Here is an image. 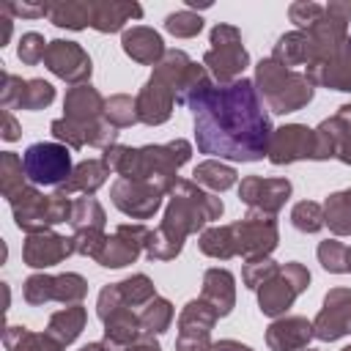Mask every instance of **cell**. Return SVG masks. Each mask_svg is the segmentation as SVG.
<instances>
[{
  "mask_svg": "<svg viewBox=\"0 0 351 351\" xmlns=\"http://www.w3.org/2000/svg\"><path fill=\"white\" fill-rule=\"evenodd\" d=\"M250 55L241 44V33L233 25L219 22L211 30V49L203 55V66L217 80V85H228L241 80V71L247 69Z\"/></svg>",
  "mask_w": 351,
  "mask_h": 351,
  "instance_id": "obj_7",
  "label": "cell"
},
{
  "mask_svg": "<svg viewBox=\"0 0 351 351\" xmlns=\"http://www.w3.org/2000/svg\"><path fill=\"white\" fill-rule=\"evenodd\" d=\"M88 293V282L85 277L74 274V271H66V274H55L52 280V302H60V304H80Z\"/></svg>",
  "mask_w": 351,
  "mask_h": 351,
  "instance_id": "obj_38",
  "label": "cell"
},
{
  "mask_svg": "<svg viewBox=\"0 0 351 351\" xmlns=\"http://www.w3.org/2000/svg\"><path fill=\"white\" fill-rule=\"evenodd\" d=\"M0 134H3V140H8V143L19 137V123H16V118H14L11 110H3V129H0Z\"/></svg>",
  "mask_w": 351,
  "mask_h": 351,
  "instance_id": "obj_51",
  "label": "cell"
},
{
  "mask_svg": "<svg viewBox=\"0 0 351 351\" xmlns=\"http://www.w3.org/2000/svg\"><path fill=\"white\" fill-rule=\"evenodd\" d=\"M200 299H203L206 304H211L219 318L228 315V313L233 310V304H236V280H233V274H230L228 269H219V266L208 269V271L203 274Z\"/></svg>",
  "mask_w": 351,
  "mask_h": 351,
  "instance_id": "obj_22",
  "label": "cell"
},
{
  "mask_svg": "<svg viewBox=\"0 0 351 351\" xmlns=\"http://www.w3.org/2000/svg\"><path fill=\"white\" fill-rule=\"evenodd\" d=\"M55 99V88L47 80H25L16 107L19 110H44Z\"/></svg>",
  "mask_w": 351,
  "mask_h": 351,
  "instance_id": "obj_41",
  "label": "cell"
},
{
  "mask_svg": "<svg viewBox=\"0 0 351 351\" xmlns=\"http://www.w3.org/2000/svg\"><path fill=\"white\" fill-rule=\"evenodd\" d=\"M121 47L132 60H137L143 66H156L167 52L162 36L154 27H145V25H134V27L123 30Z\"/></svg>",
  "mask_w": 351,
  "mask_h": 351,
  "instance_id": "obj_21",
  "label": "cell"
},
{
  "mask_svg": "<svg viewBox=\"0 0 351 351\" xmlns=\"http://www.w3.org/2000/svg\"><path fill=\"white\" fill-rule=\"evenodd\" d=\"M80 351H112V348H110V346L101 340V343H88V346H82Z\"/></svg>",
  "mask_w": 351,
  "mask_h": 351,
  "instance_id": "obj_55",
  "label": "cell"
},
{
  "mask_svg": "<svg viewBox=\"0 0 351 351\" xmlns=\"http://www.w3.org/2000/svg\"><path fill=\"white\" fill-rule=\"evenodd\" d=\"M192 176H195V184H200V186H206V189H211V192H225V189H230L233 184H236V170L230 167V165H222L219 159H206V162H200L195 170H192Z\"/></svg>",
  "mask_w": 351,
  "mask_h": 351,
  "instance_id": "obj_29",
  "label": "cell"
},
{
  "mask_svg": "<svg viewBox=\"0 0 351 351\" xmlns=\"http://www.w3.org/2000/svg\"><path fill=\"white\" fill-rule=\"evenodd\" d=\"M313 335L329 343L351 335V288H332L324 296V307L313 321Z\"/></svg>",
  "mask_w": 351,
  "mask_h": 351,
  "instance_id": "obj_15",
  "label": "cell"
},
{
  "mask_svg": "<svg viewBox=\"0 0 351 351\" xmlns=\"http://www.w3.org/2000/svg\"><path fill=\"white\" fill-rule=\"evenodd\" d=\"M324 219L335 236H348L351 233V189L335 192L324 203Z\"/></svg>",
  "mask_w": 351,
  "mask_h": 351,
  "instance_id": "obj_32",
  "label": "cell"
},
{
  "mask_svg": "<svg viewBox=\"0 0 351 351\" xmlns=\"http://www.w3.org/2000/svg\"><path fill=\"white\" fill-rule=\"evenodd\" d=\"M110 176V167L104 165V159H85L80 165H74L71 176L58 186L55 195L60 197H71L74 192H82V195H93Z\"/></svg>",
  "mask_w": 351,
  "mask_h": 351,
  "instance_id": "obj_23",
  "label": "cell"
},
{
  "mask_svg": "<svg viewBox=\"0 0 351 351\" xmlns=\"http://www.w3.org/2000/svg\"><path fill=\"white\" fill-rule=\"evenodd\" d=\"M192 145L186 140H170L165 145H143V148H129V145H110L104 151V165L115 170L121 178H134L145 181L162 195L176 186V170L189 162Z\"/></svg>",
  "mask_w": 351,
  "mask_h": 351,
  "instance_id": "obj_3",
  "label": "cell"
},
{
  "mask_svg": "<svg viewBox=\"0 0 351 351\" xmlns=\"http://www.w3.org/2000/svg\"><path fill=\"white\" fill-rule=\"evenodd\" d=\"M143 337L140 329V315L132 313V307H118L104 318V343L112 351H123L126 346L137 343Z\"/></svg>",
  "mask_w": 351,
  "mask_h": 351,
  "instance_id": "obj_24",
  "label": "cell"
},
{
  "mask_svg": "<svg viewBox=\"0 0 351 351\" xmlns=\"http://www.w3.org/2000/svg\"><path fill=\"white\" fill-rule=\"evenodd\" d=\"M176 351H211V340H208V335L178 332V337H176Z\"/></svg>",
  "mask_w": 351,
  "mask_h": 351,
  "instance_id": "obj_49",
  "label": "cell"
},
{
  "mask_svg": "<svg viewBox=\"0 0 351 351\" xmlns=\"http://www.w3.org/2000/svg\"><path fill=\"white\" fill-rule=\"evenodd\" d=\"M310 285V271L307 266L296 263V261H288L277 269V274L271 280H266L261 288H258V304H261V313L269 315V318H280L285 315V310L293 304V299Z\"/></svg>",
  "mask_w": 351,
  "mask_h": 351,
  "instance_id": "obj_8",
  "label": "cell"
},
{
  "mask_svg": "<svg viewBox=\"0 0 351 351\" xmlns=\"http://www.w3.org/2000/svg\"><path fill=\"white\" fill-rule=\"evenodd\" d=\"M104 208L99 206L96 197L85 195V197H77L74 200V208H71V228L74 230H88V228H101L104 230Z\"/></svg>",
  "mask_w": 351,
  "mask_h": 351,
  "instance_id": "obj_37",
  "label": "cell"
},
{
  "mask_svg": "<svg viewBox=\"0 0 351 351\" xmlns=\"http://www.w3.org/2000/svg\"><path fill=\"white\" fill-rule=\"evenodd\" d=\"M55 77L71 82V85H85L93 66H90V58L88 52L77 44V41H63V38H55L47 44V52H44V60H41Z\"/></svg>",
  "mask_w": 351,
  "mask_h": 351,
  "instance_id": "obj_11",
  "label": "cell"
},
{
  "mask_svg": "<svg viewBox=\"0 0 351 351\" xmlns=\"http://www.w3.org/2000/svg\"><path fill=\"white\" fill-rule=\"evenodd\" d=\"M318 261L326 271L332 274H346L348 271V247L337 239H326L318 244Z\"/></svg>",
  "mask_w": 351,
  "mask_h": 351,
  "instance_id": "obj_42",
  "label": "cell"
},
{
  "mask_svg": "<svg viewBox=\"0 0 351 351\" xmlns=\"http://www.w3.org/2000/svg\"><path fill=\"white\" fill-rule=\"evenodd\" d=\"M291 222H293V228L302 230V233H318V230L326 225V219H324V206L315 203V200H302V203L293 206Z\"/></svg>",
  "mask_w": 351,
  "mask_h": 351,
  "instance_id": "obj_40",
  "label": "cell"
},
{
  "mask_svg": "<svg viewBox=\"0 0 351 351\" xmlns=\"http://www.w3.org/2000/svg\"><path fill=\"white\" fill-rule=\"evenodd\" d=\"M313 335V321L302 315H282L269 324L266 329V346L271 351H302L307 348Z\"/></svg>",
  "mask_w": 351,
  "mask_h": 351,
  "instance_id": "obj_19",
  "label": "cell"
},
{
  "mask_svg": "<svg viewBox=\"0 0 351 351\" xmlns=\"http://www.w3.org/2000/svg\"><path fill=\"white\" fill-rule=\"evenodd\" d=\"M189 55L184 49H167L165 58L154 66V74L148 77V82L143 85V90L137 93V118L148 126L165 123L173 115L176 107V90L178 82L184 77V71L189 69Z\"/></svg>",
  "mask_w": 351,
  "mask_h": 351,
  "instance_id": "obj_4",
  "label": "cell"
},
{
  "mask_svg": "<svg viewBox=\"0 0 351 351\" xmlns=\"http://www.w3.org/2000/svg\"><path fill=\"white\" fill-rule=\"evenodd\" d=\"M277 269H280V266H277L271 258H255V261H247V263H244L241 280H244V285H247V288L258 291L266 280H271V277L277 274Z\"/></svg>",
  "mask_w": 351,
  "mask_h": 351,
  "instance_id": "obj_44",
  "label": "cell"
},
{
  "mask_svg": "<svg viewBox=\"0 0 351 351\" xmlns=\"http://www.w3.org/2000/svg\"><path fill=\"white\" fill-rule=\"evenodd\" d=\"M47 44H49V41H44V36H41V33H25V36L19 38L16 55H19V60H22L25 66H36V63H41V60H44Z\"/></svg>",
  "mask_w": 351,
  "mask_h": 351,
  "instance_id": "obj_47",
  "label": "cell"
},
{
  "mask_svg": "<svg viewBox=\"0 0 351 351\" xmlns=\"http://www.w3.org/2000/svg\"><path fill=\"white\" fill-rule=\"evenodd\" d=\"M112 203L132 219H148L159 211L162 206V192L154 189L145 181H134V178H118L110 189Z\"/></svg>",
  "mask_w": 351,
  "mask_h": 351,
  "instance_id": "obj_16",
  "label": "cell"
},
{
  "mask_svg": "<svg viewBox=\"0 0 351 351\" xmlns=\"http://www.w3.org/2000/svg\"><path fill=\"white\" fill-rule=\"evenodd\" d=\"M313 154H315V132L302 123H285L271 132L266 156L271 165H291L299 159H313Z\"/></svg>",
  "mask_w": 351,
  "mask_h": 351,
  "instance_id": "obj_12",
  "label": "cell"
},
{
  "mask_svg": "<svg viewBox=\"0 0 351 351\" xmlns=\"http://www.w3.org/2000/svg\"><path fill=\"white\" fill-rule=\"evenodd\" d=\"M340 351H351V346H346V348H340Z\"/></svg>",
  "mask_w": 351,
  "mask_h": 351,
  "instance_id": "obj_58",
  "label": "cell"
},
{
  "mask_svg": "<svg viewBox=\"0 0 351 351\" xmlns=\"http://www.w3.org/2000/svg\"><path fill=\"white\" fill-rule=\"evenodd\" d=\"M255 88L263 104L280 115L302 110L313 99V82L304 74L277 63L274 58H266L255 66Z\"/></svg>",
  "mask_w": 351,
  "mask_h": 351,
  "instance_id": "obj_5",
  "label": "cell"
},
{
  "mask_svg": "<svg viewBox=\"0 0 351 351\" xmlns=\"http://www.w3.org/2000/svg\"><path fill=\"white\" fill-rule=\"evenodd\" d=\"M304 77L313 85H326L335 90H351V38H346L329 58L310 63Z\"/></svg>",
  "mask_w": 351,
  "mask_h": 351,
  "instance_id": "obj_17",
  "label": "cell"
},
{
  "mask_svg": "<svg viewBox=\"0 0 351 351\" xmlns=\"http://www.w3.org/2000/svg\"><path fill=\"white\" fill-rule=\"evenodd\" d=\"M44 5H47L49 22L58 25V27L82 30L85 25H90V8H93V3H44Z\"/></svg>",
  "mask_w": 351,
  "mask_h": 351,
  "instance_id": "obj_30",
  "label": "cell"
},
{
  "mask_svg": "<svg viewBox=\"0 0 351 351\" xmlns=\"http://www.w3.org/2000/svg\"><path fill=\"white\" fill-rule=\"evenodd\" d=\"M189 110L200 154L230 162H258L269 154L274 129L252 80L211 85L189 101Z\"/></svg>",
  "mask_w": 351,
  "mask_h": 351,
  "instance_id": "obj_1",
  "label": "cell"
},
{
  "mask_svg": "<svg viewBox=\"0 0 351 351\" xmlns=\"http://www.w3.org/2000/svg\"><path fill=\"white\" fill-rule=\"evenodd\" d=\"M3 346L8 351H63L66 348L47 332L38 335V332H30L27 326H5Z\"/></svg>",
  "mask_w": 351,
  "mask_h": 351,
  "instance_id": "obj_28",
  "label": "cell"
},
{
  "mask_svg": "<svg viewBox=\"0 0 351 351\" xmlns=\"http://www.w3.org/2000/svg\"><path fill=\"white\" fill-rule=\"evenodd\" d=\"M104 121L110 126H115V129L137 123L140 121L137 118V101L132 96H126V93H115V96L104 99Z\"/></svg>",
  "mask_w": 351,
  "mask_h": 351,
  "instance_id": "obj_36",
  "label": "cell"
},
{
  "mask_svg": "<svg viewBox=\"0 0 351 351\" xmlns=\"http://www.w3.org/2000/svg\"><path fill=\"white\" fill-rule=\"evenodd\" d=\"M302 351H318V348H302Z\"/></svg>",
  "mask_w": 351,
  "mask_h": 351,
  "instance_id": "obj_57",
  "label": "cell"
},
{
  "mask_svg": "<svg viewBox=\"0 0 351 351\" xmlns=\"http://www.w3.org/2000/svg\"><path fill=\"white\" fill-rule=\"evenodd\" d=\"M123 351H162V348H159V343H156L154 337H140L137 343H132V346H126Z\"/></svg>",
  "mask_w": 351,
  "mask_h": 351,
  "instance_id": "obj_53",
  "label": "cell"
},
{
  "mask_svg": "<svg viewBox=\"0 0 351 351\" xmlns=\"http://www.w3.org/2000/svg\"><path fill=\"white\" fill-rule=\"evenodd\" d=\"M348 271H351V247H348Z\"/></svg>",
  "mask_w": 351,
  "mask_h": 351,
  "instance_id": "obj_56",
  "label": "cell"
},
{
  "mask_svg": "<svg viewBox=\"0 0 351 351\" xmlns=\"http://www.w3.org/2000/svg\"><path fill=\"white\" fill-rule=\"evenodd\" d=\"M291 195V181L288 178H261V176H247L239 184V200L250 211H263V214H277Z\"/></svg>",
  "mask_w": 351,
  "mask_h": 351,
  "instance_id": "obj_14",
  "label": "cell"
},
{
  "mask_svg": "<svg viewBox=\"0 0 351 351\" xmlns=\"http://www.w3.org/2000/svg\"><path fill=\"white\" fill-rule=\"evenodd\" d=\"M173 321V304L162 296H154L143 310H140V329H143V337H154V335H162Z\"/></svg>",
  "mask_w": 351,
  "mask_h": 351,
  "instance_id": "obj_33",
  "label": "cell"
},
{
  "mask_svg": "<svg viewBox=\"0 0 351 351\" xmlns=\"http://www.w3.org/2000/svg\"><path fill=\"white\" fill-rule=\"evenodd\" d=\"M197 247L203 255H211V258H219V261H228L236 255L233 250V236H230V225H219V228H206L197 239Z\"/></svg>",
  "mask_w": 351,
  "mask_h": 351,
  "instance_id": "obj_35",
  "label": "cell"
},
{
  "mask_svg": "<svg viewBox=\"0 0 351 351\" xmlns=\"http://www.w3.org/2000/svg\"><path fill=\"white\" fill-rule=\"evenodd\" d=\"M74 252L80 255H88V258H99L104 241H107V233L101 228H88V230H74Z\"/></svg>",
  "mask_w": 351,
  "mask_h": 351,
  "instance_id": "obj_46",
  "label": "cell"
},
{
  "mask_svg": "<svg viewBox=\"0 0 351 351\" xmlns=\"http://www.w3.org/2000/svg\"><path fill=\"white\" fill-rule=\"evenodd\" d=\"M63 110H66L63 118H69L71 123L90 126V123L104 118V99L88 82L85 85H74V88H69V93L63 99Z\"/></svg>",
  "mask_w": 351,
  "mask_h": 351,
  "instance_id": "obj_20",
  "label": "cell"
},
{
  "mask_svg": "<svg viewBox=\"0 0 351 351\" xmlns=\"http://www.w3.org/2000/svg\"><path fill=\"white\" fill-rule=\"evenodd\" d=\"M140 16H143V8L137 3L104 0V3H93V8H90V27L99 33H115L129 19H140Z\"/></svg>",
  "mask_w": 351,
  "mask_h": 351,
  "instance_id": "obj_25",
  "label": "cell"
},
{
  "mask_svg": "<svg viewBox=\"0 0 351 351\" xmlns=\"http://www.w3.org/2000/svg\"><path fill=\"white\" fill-rule=\"evenodd\" d=\"M14 222L25 233H44L58 222L71 219L74 200L60 197V195H41L33 184H27L22 192H16L11 200Z\"/></svg>",
  "mask_w": 351,
  "mask_h": 351,
  "instance_id": "obj_6",
  "label": "cell"
},
{
  "mask_svg": "<svg viewBox=\"0 0 351 351\" xmlns=\"http://www.w3.org/2000/svg\"><path fill=\"white\" fill-rule=\"evenodd\" d=\"M0 11H3V14H14V16H27V19H33V16H47V5H44V3H41V5H33V3H3Z\"/></svg>",
  "mask_w": 351,
  "mask_h": 351,
  "instance_id": "obj_50",
  "label": "cell"
},
{
  "mask_svg": "<svg viewBox=\"0 0 351 351\" xmlns=\"http://www.w3.org/2000/svg\"><path fill=\"white\" fill-rule=\"evenodd\" d=\"M52 280L55 274H30L25 280V288H22V296L27 304H44V302H52Z\"/></svg>",
  "mask_w": 351,
  "mask_h": 351,
  "instance_id": "obj_45",
  "label": "cell"
},
{
  "mask_svg": "<svg viewBox=\"0 0 351 351\" xmlns=\"http://www.w3.org/2000/svg\"><path fill=\"white\" fill-rule=\"evenodd\" d=\"M0 22H3V30H0V47H3V44L8 41V36H11V19L0 11Z\"/></svg>",
  "mask_w": 351,
  "mask_h": 351,
  "instance_id": "obj_54",
  "label": "cell"
},
{
  "mask_svg": "<svg viewBox=\"0 0 351 351\" xmlns=\"http://www.w3.org/2000/svg\"><path fill=\"white\" fill-rule=\"evenodd\" d=\"M288 16H291V22L299 27V30H310L321 16H324V5H318V3H291V8H288Z\"/></svg>",
  "mask_w": 351,
  "mask_h": 351,
  "instance_id": "obj_48",
  "label": "cell"
},
{
  "mask_svg": "<svg viewBox=\"0 0 351 351\" xmlns=\"http://www.w3.org/2000/svg\"><path fill=\"white\" fill-rule=\"evenodd\" d=\"M118 291H121V299L126 307H137V304H148L154 296H156V288L154 282L145 277V274H132L126 280L118 282Z\"/></svg>",
  "mask_w": 351,
  "mask_h": 351,
  "instance_id": "obj_39",
  "label": "cell"
},
{
  "mask_svg": "<svg viewBox=\"0 0 351 351\" xmlns=\"http://www.w3.org/2000/svg\"><path fill=\"white\" fill-rule=\"evenodd\" d=\"M211 351H252V348L239 340H219V343H211Z\"/></svg>",
  "mask_w": 351,
  "mask_h": 351,
  "instance_id": "obj_52",
  "label": "cell"
},
{
  "mask_svg": "<svg viewBox=\"0 0 351 351\" xmlns=\"http://www.w3.org/2000/svg\"><path fill=\"white\" fill-rule=\"evenodd\" d=\"M217 313L211 304H206L203 299H192L186 302V307L178 315V332H197V335H211L214 324H217Z\"/></svg>",
  "mask_w": 351,
  "mask_h": 351,
  "instance_id": "obj_31",
  "label": "cell"
},
{
  "mask_svg": "<svg viewBox=\"0 0 351 351\" xmlns=\"http://www.w3.org/2000/svg\"><path fill=\"white\" fill-rule=\"evenodd\" d=\"M165 30L173 33L176 38H192V36H197L203 30V16L200 14H192L189 8L176 11V14H170L165 19Z\"/></svg>",
  "mask_w": 351,
  "mask_h": 351,
  "instance_id": "obj_43",
  "label": "cell"
},
{
  "mask_svg": "<svg viewBox=\"0 0 351 351\" xmlns=\"http://www.w3.org/2000/svg\"><path fill=\"white\" fill-rule=\"evenodd\" d=\"M74 252V239L71 236H60V233H52V230H44V233H30L25 247H22V258L27 266L33 269H47V266H55L60 263L63 258H69Z\"/></svg>",
  "mask_w": 351,
  "mask_h": 351,
  "instance_id": "obj_18",
  "label": "cell"
},
{
  "mask_svg": "<svg viewBox=\"0 0 351 351\" xmlns=\"http://www.w3.org/2000/svg\"><path fill=\"white\" fill-rule=\"evenodd\" d=\"M25 176L33 186H60L71 176V154L63 143H33L22 154Z\"/></svg>",
  "mask_w": 351,
  "mask_h": 351,
  "instance_id": "obj_9",
  "label": "cell"
},
{
  "mask_svg": "<svg viewBox=\"0 0 351 351\" xmlns=\"http://www.w3.org/2000/svg\"><path fill=\"white\" fill-rule=\"evenodd\" d=\"M225 211L222 200L211 192H203L195 181L178 178L170 189V203L159 228H154L145 239V255L151 261H170L181 252L184 239L189 233L203 230L206 222L219 219Z\"/></svg>",
  "mask_w": 351,
  "mask_h": 351,
  "instance_id": "obj_2",
  "label": "cell"
},
{
  "mask_svg": "<svg viewBox=\"0 0 351 351\" xmlns=\"http://www.w3.org/2000/svg\"><path fill=\"white\" fill-rule=\"evenodd\" d=\"M271 58L277 63L288 66V69L291 66H302V63L307 66L315 58V47H313V41H310V36L304 30H293V33H285V36L277 38Z\"/></svg>",
  "mask_w": 351,
  "mask_h": 351,
  "instance_id": "obj_26",
  "label": "cell"
},
{
  "mask_svg": "<svg viewBox=\"0 0 351 351\" xmlns=\"http://www.w3.org/2000/svg\"><path fill=\"white\" fill-rule=\"evenodd\" d=\"M148 228L143 222L134 225H118L112 236H107L96 263L107 266V269H121L126 263H134L137 255L145 250V239H148Z\"/></svg>",
  "mask_w": 351,
  "mask_h": 351,
  "instance_id": "obj_13",
  "label": "cell"
},
{
  "mask_svg": "<svg viewBox=\"0 0 351 351\" xmlns=\"http://www.w3.org/2000/svg\"><path fill=\"white\" fill-rule=\"evenodd\" d=\"M85 321H88V313L82 304H69L58 313L49 315V324H47V335L55 337L60 346H69L80 337V332L85 329Z\"/></svg>",
  "mask_w": 351,
  "mask_h": 351,
  "instance_id": "obj_27",
  "label": "cell"
},
{
  "mask_svg": "<svg viewBox=\"0 0 351 351\" xmlns=\"http://www.w3.org/2000/svg\"><path fill=\"white\" fill-rule=\"evenodd\" d=\"M230 236L236 255H241L244 261L269 258V252L277 247L280 239L274 214H263V211H247L244 219L230 225Z\"/></svg>",
  "mask_w": 351,
  "mask_h": 351,
  "instance_id": "obj_10",
  "label": "cell"
},
{
  "mask_svg": "<svg viewBox=\"0 0 351 351\" xmlns=\"http://www.w3.org/2000/svg\"><path fill=\"white\" fill-rule=\"evenodd\" d=\"M27 176H25V165L22 159L14 154V151H3L0 156V192L5 200H11L16 192H22L27 184Z\"/></svg>",
  "mask_w": 351,
  "mask_h": 351,
  "instance_id": "obj_34",
  "label": "cell"
}]
</instances>
